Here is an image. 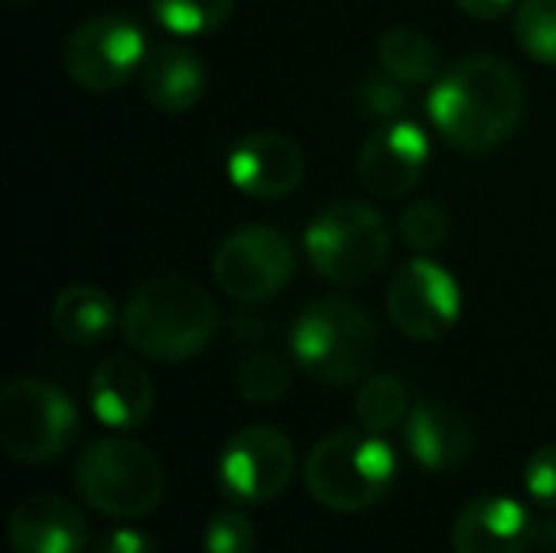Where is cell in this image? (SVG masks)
<instances>
[{"instance_id": "cell-1", "label": "cell", "mask_w": 556, "mask_h": 553, "mask_svg": "<svg viewBox=\"0 0 556 553\" xmlns=\"http://www.w3.org/2000/svg\"><path fill=\"white\" fill-rule=\"evenodd\" d=\"M433 127L463 153H492L525 117V85L495 55H466L440 72L427 101Z\"/></svg>"}, {"instance_id": "cell-2", "label": "cell", "mask_w": 556, "mask_h": 553, "mask_svg": "<svg viewBox=\"0 0 556 553\" xmlns=\"http://www.w3.org/2000/svg\"><path fill=\"white\" fill-rule=\"evenodd\" d=\"M218 329V310L208 290L189 277L163 274L140 284L121 310L127 345L163 365L195 359Z\"/></svg>"}, {"instance_id": "cell-3", "label": "cell", "mask_w": 556, "mask_h": 553, "mask_svg": "<svg viewBox=\"0 0 556 553\" xmlns=\"http://www.w3.org/2000/svg\"><path fill=\"white\" fill-rule=\"evenodd\" d=\"M381 349L375 316L349 297H323L290 326L293 362L316 381L342 388L368 375Z\"/></svg>"}, {"instance_id": "cell-4", "label": "cell", "mask_w": 556, "mask_h": 553, "mask_svg": "<svg viewBox=\"0 0 556 553\" xmlns=\"http://www.w3.org/2000/svg\"><path fill=\"white\" fill-rule=\"evenodd\" d=\"M397 456L378 433L336 430L323 437L306 463L303 486L329 512L358 515L375 508L394 486Z\"/></svg>"}, {"instance_id": "cell-5", "label": "cell", "mask_w": 556, "mask_h": 553, "mask_svg": "<svg viewBox=\"0 0 556 553\" xmlns=\"http://www.w3.org/2000/svg\"><path fill=\"white\" fill-rule=\"evenodd\" d=\"M303 248L319 277L355 287L371 280L388 264L391 231L371 202L339 199L306 225Z\"/></svg>"}, {"instance_id": "cell-6", "label": "cell", "mask_w": 556, "mask_h": 553, "mask_svg": "<svg viewBox=\"0 0 556 553\" xmlns=\"http://www.w3.org/2000/svg\"><path fill=\"white\" fill-rule=\"evenodd\" d=\"M75 489L88 508L108 518H143L163 502L166 476L143 443L104 437L78 456Z\"/></svg>"}, {"instance_id": "cell-7", "label": "cell", "mask_w": 556, "mask_h": 553, "mask_svg": "<svg viewBox=\"0 0 556 553\" xmlns=\"http://www.w3.org/2000/svg\"><path fill=\"white\" fill-rule=\"evenodd\" d=\"M78 433L72 398L39 378H13L0 391V447L10 460L42 466L59 460Z\"/></svg>"}, {"instance_id": "cell-8", "label": "cell", "mask_w": 556, "mask_h": 553, "mask_svg": "<svg viewBox=\"0 0 556 553\" xmlns=\"http://www.w3.org/2000/svg\"><path fill=\"white\" fill-rule=\"evenodd\" d=\"M293 271L296 251L274 225H244L228 231L212 257L215 284L241 303H264L277 297L290 284Z\"/></svg>"}, {"instance_id": "cell-9", "label": "cell", "mask_w": 556, "mask_h": 553, "mask_svg": "<svg viewBox=\"0 0 556 553\" xmlns=\"http://www.w3.org/2000/svg\"><path fill=\"white\" fill-rule=\"evenodd\" d=\"M143 29L121 13H98L65 39V72L85 91H117L147 59Z\"/></svg>"}, {"instance_id": "cell-10", "label": "cell", "mask_w": 556, "mask_h": 553, "mask_svg": "<svg viewBox=\"0 0 556 553\" xmlns=\"http://www.w3.org/2000/svg\"><path fill=\"white\" fill-rule=\"evenodd\" d=\"M463 313V290L456 277L430 254L401 264L388 287V316L407 339L437 342L453 332Z\"/></svg>"}, {"instance_id": "cell-11", "label": "cell", "mask_w": 556, "mask_h": 553, "mask_svg": "<svg viewBox=\"0 0 556 553\" xmlns=\"http://www.w3.org/2000/svg\"><path fill=\"white\" fill-rule=\"evenodd\" d=\"M296 453L287 433L254 424L228 437L218 453V486L238 505H267L293 479Z\"/></svg>"}, {"instance_id": "cell-12", "label": "cell", "mask_w": 556, "mask_h": 553, "mask_svg": "<svg viewBox=\"0 0 556 553\" xmlns=\"http://www.w3.org/2000/svg\"><path fill=\"white\" fill-rule=\"evenodd\" d=\"M427 160V130L414 121H388L358 150V183L378 199H401L420 183Z\"/></svg>"}, {"instance_id": "cell-13", "label": "cell", "mask_w": 556, "mask_h": 553, "mask_svg": "<svg viewBox=\"0 0 556 553\" xmlns=\"http://www.w3.org/2000/svg\"><path fill=\"white\" fill-rule=\"evenodd\" d=\"M306 163L300 147L277 130H254L244 134L231 150H228V179L238 192L251 199H283L296 192L303 183Z\"/></svg>"}, {"instance_id": "cell-14", "label": "cell", "mask_w": 556, "mask_h": 553, "mask_svg": "<svg viewBox=\"0 0 556 553\" xmlns=\"http://www.w3.org/2000/svg\"><path fill=\"white\" fill-rule=\"evenodd\" d=\"M534 515L511 495L472 499L453 525L456 553H531Z\"/></svg>"}, {"instance_id": "cell-15", "label": "cell", "mask_w": 556, "mask_h": 553, "mask_svg": "<svg viewBox=\"0 0 556 553\" xmlns=\"http://www.w3.org/2000/svg\"><path fill=\"white\" fill-rule=\"evenodd\" d=\"M88 404L104 427L134 430L150 420L156 404V385L137 359L111 355L94 368L88 381Z\"/></svg>"}, {"instance_id": "cell-16", "label": "cell", "mask_w": 556, "mask_h": 553, "mask_svg": "<svg viewBox=\"0 0 556 553\" xmlns=\"http://www.w3.org/2000/svg\"><path fill=\"white\" fill-rule=\"evenodd\" d=\"M13 553H81L88 548L85 515L59 495H29L10 512Z\"/></svg>"}, {"instance_id": "cell-17", "label": "cell", "mask_w": 556, "mask_h": 553, "mask_svg": "<svg viewBox=\"0 0 556 553\" xmlns=\"http://www.w3.org/2000/svg\"><path fill=\"white\" fill-rule=\"evenodd\" d=\"M404 443L417 466H424L427 473H450L469 460L472 427L456 407L440 401H420L404 420Z\"/></svg>"}, {"instance_id": "cell-18", "label": "cell", "mask_w": 556, "mask_h": 553, "mask_svg": "<svg viewBox=\"0 0 556 553\" xmlns=\"http://www.w3.org/2000/svg\"><path fill=\"white\" fill-rule=\"evenodd\" d=\"M140 88L156 111L186 114L202 101L208 88V75L192 49L176 42H160L147 52L140 65Z\"/></svg>"}, {"instance_id": "cell-19", "label": "cell", "mask_w": 556, "mask_h": 553, "mask_svg": "<svg viewBox=\"0 0 556 553\" xmlns=\"http://www.w3.org/2000/svg\"><path fill=\"white\" fill-rule=\"evenodd\" d=\"M121 323L114 300L91 284H68L52 303V329L75 345H94Z\"/></svg>"}, {"instance_id": "cell-20", "label": "cell", "mask_w": 556, "mask_h": 553, "mask_svg": "<svg viewBox=\"0 0 556 553\" xmlns=\"http://www.w3.org/2000/svg\"><path fill=\"white\" fill-rule=\"evenodd\" d=\"M378 62L381 68L397 78L401 85H430L443 72L440 49L430 36L410 26L384 29L378 39Z\"/></svg>"}, {"instance_id": "cell-21", "label": "cell", "mask_w": 556, "mask_h": 553, "mask_svg": "<svg viewBox=\"0 0 556 553\" xmlns=\"http://www.w3.org/2000/svg\"><path fill=\"white\" fill-rule=\"evenodd\" d=\"M410 391L394 375H375L362 385L355 398V414L368 433L384 437L388 430L401 427L410 414Z\"/></svg>"}, {"instance_id": "cell-22", "label": "cell", "mask_w": 556, "mask_h": 553, "mask_svg": "<svg viewBox=\"0 0 556 553\" xmlns=\"http://www.w3.org/2000/svg\"><path fill=\"white\" fill-rule=\"evenodd\" d=\"M235 0H153V20L173 36H205L228 23Z\"/></svg>"}, {"instance_id": "cell-23", "label": "cell", "mask_w": 556, "mask_h": 553, "mask_svg": "<svg viewBox=\"0 0 556 553\" xmlns=\"http://www.w3.org/2000/svg\"><path fill=\"white\" fill-rule=\"evenodd\" d=\"M235 388L248 404H277L290 391V365L277 352H254L238 365Z\"/></svg>"}, {"instance_id": "cell-24", "label": "cell", "mask_w": 556, "mask_h": 553, "mask_svg": "<svg viewBox=\"0 0 556 553\" xmlns=\"http://www.w3.org/2000/svg\"><path fill=\"white\" fill-rule=\"evenodd\" d=\"M515 36L534 62L556 65V0H521Z\"/></svg>"}, {"instance_id": "cell-25", "label": "cell", "mask_w": 556, "mask_h": 553, "mask_svg": "<svg viewBox=\"0 0 556 553\" xmlns=\"http://www.w3.org/2000/svg\"><path fill=\"white\" fill-rule=\"evenodd\" d=\"M401 238L417 254H433L450 238V218L446 209L433 199H417L401 212Z\"/></svg>"}, {"instance_id": "cell-26", "label": "cell", "mask_w": 556, "mask_h": 553, "mask_svg": "<svg viewBox=\"0 0 556 553\" xmlns=\"http://www.w3.org/2000/svg\"><path fill=\"white\" fill-rule=\"evenodd\" d=\"M205 553H257V528L241 508H222L205 521Z\"/></svg>"}, {"instance_id": "cell-27", "label": "cell", "mask_w": 556, "mask_h": 553, "mask_svg": "<svg viewBox=\"0 0 556 553\" xmlns=\"http://www.w3.org/2000/svg\"><path fill=\"white\" fill-rule=\"evenodd\" d=\"M525 489L541 512H556V443L531 453L525 463Z\"/></svg>"}, {"instance_id": "cell-28", "label": "cell", "mask_w": 556, "mask_h": 553, "mask_svg": "<svg viewBox=\"0 0 556 553\" xmlns=\"http://www.w3.org/2000/svg\"><path fill=\"white\" fill-rule=\"evenodd\" d=\"M397 85H401V81L391 78L388 72H384V75H371V78L365 81V104H368V111L391 121V117L404 108V91H401Z\"/></svg>"}, {"instance_id": "cell-29", "label": "cell", "mask_w": 556, "mask_h": 553, "mask_svg": "<svg viewBox=\"0 0 556 553\" xmlns=\"http://www.w3.org/2000/svg\"><path fill=\"white\" fill-rule=\"evenodd\" d=\"M91 553H160V548L140 528H114L94 541Z\"/></svg>"}, {"instance_id": "cell-30", "label": "cell", "mask_w": 556, "mask_h": 553, "mask_svg": "<svg viewBox=\"0 0 556 553\" xmlns=\"http://www.w3.org/2000/svg\"><path fill=\"white\" fill-rule=\"evenodd\" d=\"M518 0H456V7L466 13V16H476V20H498L505 16Z\"/></svg>"}, {"instance_id": "cell-31", "label": "cell", "mask_w": 556, "mask_h": 553, "mask_svg": "<svg viewBox=\"0 0 556 553\" xmlns=\"http://www.w3.org/2000/svg\"><path fill=\"white\" fill-rule=\"evenodd\" d=\"M7 3H16L20 7V3H33V0H7Z\"/></svg>"}]
</instances>
